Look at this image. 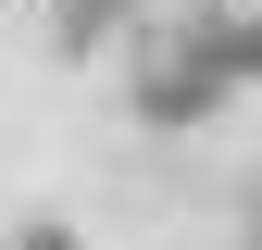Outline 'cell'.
<instances>
[{"instance_id":"6da1fadb","label":"cell","mask_w":262,"mask_h":250,"mask_svg":"<svg viewBox=\"0 0 262 250\" xmlns=\"http://www.w3.org/2000/svg\"><path fill=\"white\" fill-rule=\"evenodd\" d=\"M38 13H50L62 50H125L138 38V0H38Z\"/></svg>"},{"instance_id":"7a4b0ae2","label":"cell","mask_w":262,"mask_h":250,"mask_svg":"<svg viewBox=\"0 0 262 250\" xmlns=\"http://www.w3.org/2000/svg\"><path fill=\"white\" fill-rule=\"evenodd\" d=\"M0 250H75V225H13Z\"/></svg>"}]
</instances>
